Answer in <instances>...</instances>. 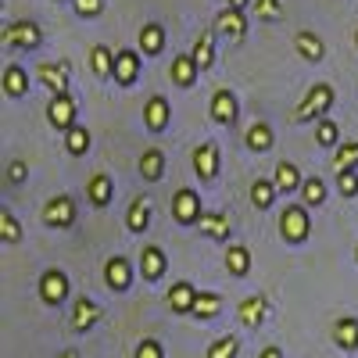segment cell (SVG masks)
I'll return each mask as SVG.
<instances>
[{"mask_svg":"<svg viewBox=\"0 0 358 358\" xmlns=\"http://www.w3.org/2000/svg\"><path fill=\"white\" fill-rule=\"evenodd\" d=\"M0 229H4V244H18L22 241V226H18L11 208H0Z\"/></svg>","mask_w":358,"mask_h":358,"instance_id":"40","label":"cell"},{"mask_svg":"<svg viewBox=\"0 0 358 358\" xmlns=\"http://www.w3.org/2000/svg\"><path fill=\"white\" fill-rule=\"evenodd\" d=\"M162 50H165V29H162L158 22H147V25L140 29V54L155 57V54H162Z\"/></svg>","mask_w":358,"mask_h":358,"instance_id":"30","label":"cell"},{"mask_svg":"<svg viewBox=\"0 0 358 358\" xmlns=\"http://www.w3.org/2000/svg\"><path fill=\"white\" fill-rule=\"evenodd\" d=\"M337 190L341 197H358V172H337Z\"/></svg>","mask_w":358,"mask_h":358,"instance_id":"41","label":"cell"},{"mask_svg":"<svg viewBox=\"0 0 358 358\" xmlns=\"http://www.w3.org/2000/svg\"><path fill=\"white\" fill-rule=\"evenodd\" d=\"M244 143H248V151H255V155L273 151V143H276L273 126H268V122H251V126H248V133H244Z\"/></svg>","mask_w":358,"mask_h":358,"instance_id":"26","label":"cell"},{"mask_svg":"<svg viewBox=\"0 0 358 358\" xmlns=\"http://www.w3.org/2000/svg\"><path fill=\"white\" fill-rule=\"evenodd\" d=\"M258 358H283V348L280 344H268V348L258 351Z\"/></svg>","mask_w":358,"mask_h":358,"instance_id":"46","label":"cell"},{"mask_svg":"<svg viewBox=\"0 0 358 358\" xmlns=\"http://www.w3.org/2000/svg\"><path fill=\"white\" fill-rule=\"evenodd\" d=\"M219 165H222L219 143H215V140H204L197 151H194V172H197V179H201V183H212V179H219Z\"/></svg>","mask_w":358,"mask_h":358,"instance_id":"11","label":"cell"},{"mask_svg":"<svg viewBox=\"0 0 358 358\" xmlns=\"http://www.w3.org/2000/svg\"><path fill=\"white\" fill-rule=\"evenodd\" d=\"M219 312H222V297L215 290H201L194 305V319H215Z\"/></svg>","mask_w":358,"mask_h":358,"instance_id":"36","label":"cell"},{"mask_svg":"<svg viewBox=\"0 0 358 358\" xmlns=\"http://www.w3.org/2000/svg\"><path fill=\"white\" fill-rule=\"evenodd\" d=\"M197 233L201 236H212V241H229V233H233L229 215L226 212H204L201 222H197Z\"/></svg>","mask_w":358,"mask_h":358,"instance_id":"22","label":"cell"},{"mask_svg":"<svg viewBox=\"0 0 358 358\" xmlns=\"http://www.w3.org/2000/svg\"><path fill=\"white\" fill-rule=\"evenodd\" d=\"M136 172H140V179H147V183H158V179L165 176V151L162 147H147V151L140 155V162H136Z\"/></svg>","mask_w":358,"mask_h":358,"instance_id":"21","label":"cell"},{"mask_svg":"<svg viewBox=\"0 0 358 358\" xmlns=\"http://www.w3.org/2000/svg\"><path fill=\"white\" fill-rule=\"evenodd\" d=\"M172 215L179 226H197L201 215H204V208H201V194L183 187V190H176L172 194Z\"/></svg>","mask_w":358,"mask_h":358,"instance_id":"5","label":"cell"},{"mask_svg":"<svg viewBox=\"0 0 358 358\" xmlns=\"http://www.w3.org/2000/svg\"><path fill=\"white\" fill-rule=\"evenodd\" d=\"M301 201L305 208H319L326 201V183H322V176H308L305 183H301Z\"/></svg>","mask_w":358,"mask_h":358,"instance_id":"37","label":"cell"},{"mask_svg":"<svg viewBox=\"0 0 358 358\" xmlns=\"http://www.w3.org/2000/svg\"><path fill=\"white\" fill-rule=\"evenodd\" d=\"M236 351H241V337H236V334H222V337H215L212 344H208L204 358H236Z\"/></svg>","mask_w":358,"mask_h":358,"instance_id":"34","label":"cell"},{"mask_svg":"<svg viewBox=\"0 0 358 358\" xmlns=\"http://www.w3.org/2000/svg\"><path fill=\"white\" fill-rule=\"evenodd\" d=\"M312 233V215L305 204H287L280 212V236L287 244H305Z\"/></svg>","mask_w":358,"mask_h":358,"instance_id":"3","label":"cell"},{"mask_svg":"<svg viewBox=\"0 0 358 358\" xmlns=\"http://www.w3.org/2000/svg\"><path fill=\"white\" fill-rule=\"evenodd\" d=\"M57 358H79V351H76V348H65V351L57 355Z\"/></svg>","mask_w":358,"mask_h":358,"instance_id":"48","label":"cell"},{"mask_svg":"<svg viewBox=\"0 0 358 358\" xmlns=\"http://www.w3.org/2000/svg\"><path fill=\"white\" fill-rule=\"evenodd\" d=\"M4 94L15 97V101L29 94V72H25L22 65H8V69H4Z\"/></svg>","mask_w":358,"mask_h":358,"instance_id":"31","label":"cell"},{"mask_svg":"<svg viewBox=\"0 0 358 358\" xmlns=\"http://www.w3.org/2000/svg\"><path fill=\"white\" fill-rule=\"evenodd\" d=\"M165 265H169V258H165L162 248H155V244H143L140 248V273H143L147 283H158L165 276Z\"/></svg>","mask_w":358,"mask_h":358,"instance_id":"16","label":"cell"},{"mask_svg":"<svg viewBox=\"0 0 358 358\" xmlns=\"http://www.w3.org/2000/svg\"><path fill=\"white\" fill-rule=\"evenodd\" d=\"M226 268L233 276H248L251 273V251L244 244H229L226 248Z\"/></svg>","mask_w":358,"mask_h":358,"instance_id":"33","label":"cell"},{"mask_svg":"<svg viewBox=\"0 0 358 358\" xmlns=\"http://www.w3.org/2000/svg\"><path fill=\"white\" fill-rule=\"evenodd\" d=\"M76 4V15L79 18H97L104 11V0H72Z\"/></svg>","mask_w":358,"mask_h":358,"instance_id":"42","label":"cell"},{"mask_svg":"<svg viewBox=\"0 0 358 358\" xmlns=\"http://www.w3.org/2000/svg\"><path fill=\"white\" fill-rule=\"evenodd\" d=\"M255 11L262 22H276L280 18V0H255Z\"/></svg>","mask_w":358,"mask_h":358,"instance_id":"43","label":"cell"},{"mask_svg":"<svg viewBox=\"0 0 358 358\" xmlns=\"http://www.w3.org/2000/svg\"><path fill=\"white\" fill-rule=\"evenodd\" d=\"M276 197H280V190H276L273 179H255V183H251V204L258 208V212L273 208V204H276Z\"/></svg>","mask_w":358,"mask_h":358,"instance_id":"32","label":"cell"},{"mask_svg":"<svg viewBox=\"0 0 358 358\" xmlns=\"http://www.w3.org/2000/svg\"><path fill=\"white\" fill-rule=\"evenodd\" d=\"M136 358H165V351H162V344L155 337H143L136 344Z\"/></svg>","mask_w":358,"mask_h":358,"instance_id":"44","label":"cell"},{"mask_svg":"<svg viewBox=\"0 0 358 358\" xmlns=\"http://www.w3.org/2000/svg\"><path fill=\"white\" fill-rule=\"evenodd\" d=\"M101 319H104L101 301H94V297H79L76 308H72V330L76 334H86V330H94Z\"/></svg>","mask_w":358,"mask_h":358,"instance_id":"14","label":"cell"},{"mask_svg":"<svg viewBox=\"0 0 358 358\" xmlns=\"http://www.w3.org/2000/svg\"><path fill=\"white\" fill-rule=\"evenodd\" d=\"M265 315H268V301L262 294H251V297H244V301L236 305V319H241L248 330H258V326L265 322Z\"/></svg>","mask_w":358,"mask_h":358,"instance_id":"18","label":"cell"},{"mask_svg":"<svg viewBox=\"0 0 358 358\" xmlns=\"http://www.w3.org/2000/svg\"><path fill=\"white\" fill-rule=\"evenodd\" d=\"M115 54L108 43H97L94 50H90V69H94L97 79H115Z\"/></svg>","mask_w":358,"mask_h":358,"instance_id":"29","label":"cell"},{"mask_svg":"<svg viewBox=\"0 0 358 358\" xmlns=\"http://www.w3.org/2000/svg\"><path fill=\"white\" fill-rule=\"evenodd\" d=\"M294 50L301 54L305 62H312V65H315V62H322V57H326V43H322V40H319V36L312 33V29H301V33L294 36Z\"/></svg>","mask_w":358,"mask_h":358,"instance_id":"27","label":"cell"},{"mask_svg":"<svg viewBox=\"0 0 358 358\" xmlns=\"http://www.w3.org/2000/svg\"><path fill=\"white\" fill-rule=\"evenodd\" d=\"M251 4V0H226V8H233V11H244Z\"/></svg>","mask_w":358,"mask_h":358,"instance_id":"47","label":"cell"},{"mask_svg":"<svg viewBox=\"0 0 358 358\" xmlns=\"http://www.w3.org/2000/svg\"><path fill=\"white\" fill-rule=\"evenodd\" d=\"M136 79H140V50L122 47L115 54V83L118 86H133Z\"/></svg>","mask_w":358,"mask_h":358,"instance_id":"15","label":"cell"},{"mask_svg":"<svg viewBox=\"0 0 358 358\" xmlns=\"http://www.w3.org/2000/svg\"><path fill=\"white\" fill-rule=\"evenodd\" d=\"M315 143L319 147H341V126L334 118H319L315 122Z\"/></svg>","mask_w":358,"mask_h":358,"instance_id":"38","label":"cell"},{"mask_svg":"<svg viewBox=\"0 0 358 358\" xmlns=\"http://www.w3.org/2000/svg\"><path fill=\"white\" fill-rule=\"evenodd\" d=\"M133 265H129V258L126 255H111L108 262H104V283H108V290H115V294H126L129 287H133Z\"/></svg>","mask_w":358,"mask_h":358,"instance_id":"9","label":"cell"},{"mask_svg":"<svg viewBox=\"0 0 358 358\" xmlns=\"http://www.w3.org/2000/svg\"><path fill=\"white\" fill-rule=\"evenodd\" d=\"M273 183H276V190L280 194H301V183H305V176H301V169H297L294 162H276V172H273Z\"/></svg>","mask_w":358,"mask_h":358,"instance_id":"23","label":"cell"},{"mask_svg":"<svg viewBox=\"0 0 358 358\" xmlns=\"http://www.w3.org/2000/svg\"><path fill=\"white\" fill-rule=\"evenodd\" d=\"M169 76H172V83H176V86L190 90V86L197 83L201 69L194 65V57H190V54H176V57H172V65H169Z\"/></svg>","mask_w":358,"mask_h":358,"instance_id":"24","label":"cell"},{"mask_svg":"<svg viewBox=\"0 0 358 358\" xmlns=\"http://www.w3.org/2000/svg\"><path fill=\"white\" fill-rule=\"evenodd\" d=\"M69 273H62V268H43V276H40V301L43 305H62L69 301Z\"/></svg>","mask_w":358,"mask_h":358,"instance_id":"6","label":"cell"},{"mask_svg":"<svg viewBox=\"0 0 358 358\" xmlns=\"http://www.w3.org/2000/svg\"><path fill=\"white\" fill-rule=\"evenodd\" d=\"M43 115H47V122H50L54 129H62V133H69V129H76V126H79V122H76V97H72V94L50 97Z\"/></svg>","mask_w":358,"mask_h":358,"instance_id":"8","label":"cell"},{"mask_svg":"<svg viewBox=\"0 0 358 358\" xmlns=\"http://www.w3.org/2000/svg\"><path fill=\"white\" fill-rule=\"evenodd\" d=\"M169 122H172V104H169V97L151 94V97L143 101V126H147V133H165Z\"/></svg>","mask_w":358,"mask_h":358,"instance_id":"10","label":"cell"},{"mask_svg":"<svg viewBox=\"0 0 358 358\" xmlns=\"http://www.w3.org/2000/svg\"><path fill=\"white\" fill-rule=\"evenodd\" d=\"M355 47H358V29H355Z\"/></svg>","mask_w":358,"mask_h":358,"instance_id":"49","label":"cell"},{"mask_svg":"<svg viewBox=\"0 0 358 358\" xmlns=\"http://www.w3.org/2000/svg\"><path fill=\"white\" fill-rule=\"evenodd\" d=\"M25 176H29V165H25L22 158L8 165V179H11V187H18V183H25Z\"/></svg>","mask_w":358,"mask_h":358,"instance_id":"45","label":"cell"},{"mask_svg":"<svg viewBox=\"0 0 358 358\" xmlns=\"http://www.w3.org/2000/svg\"><path fill=\"white\" fill-rule=\"evenodd\" d=\"M337 94H334V86L330 83H315L308 86V94L301 97V104L294 108V122H319V118H326V111L334 108Z\"/></svg>","mask_w":358,"mask_h":358,"instance_id":"1","label":"cell"},{"mask_svg":"<svg viewBox=\"0 0 358 358\" xmlns=\"http://www.w3.org/2000/svg\"><path fill=\"white\" fill-rule=\"evenodd\" d=\"M190 57H194V65L201 72H212V65H215V33H212V29H204V33L197 36Z\"/></svg>","mask_w":358,"mask_h":358,"instance_id":"25","label":"cell"},{"mask_svg":"<svg viewBox=\"0 0 358 358\" xmlns=\"http://www.w3.org/2000/svg\"><path fill=\"white\" fill-rule=\"evenodd\" d=\"M212 33L219 40H229V43H244L248 36V15L244 11H233V8H222L212 22Z\"/></svg>","mask_w":358,"mask_h":358,"instance_id":"4","label":"cell"},{"mask_svg":"<svg viewBox=\"0 0 358 358\" xmlns=\"http://www.w3.org/2000/svg\"><path fill=\"white\" fill-rule=\"evenodd\" d=\"M86 197H90L94 208H108L115 201V179L108 172H94L86 179Z\"/></svg>","mask_w":358,"mask_h":358,"instance_id":"17","label":"cell"},{"mask_svg":"<svg viewBox=\"0 0 358 358\" xmlns=\"http://www.w3.org/2000/svg\"><path fill=\"white\" fill-rule=\"evenodd\" d=\"M43 222H47L50 229H69V226H76V201H72L69 194L50 197V201L43 204Z\"/></svg>","mask_w":358,"mask_h":358,"instance_id":"7","label":"cell"},{"mask_svg":"<svg viewBox=\"0 0 358 358\" xmlns=\"http://www.w3.org/2000/svg\"><path fill=\"white\" fill-rule=\"evenodd\" d=\"M197 294H201V290H197L194 283H187V280L172 283V290H169V305H172V312H176V315H194Z\"/></svg>","mask_w":358,"mask_h":358,"instance_id":"19","label":"cell"},{"mask_svg":"<svg viewBox=\"0 0 358 358\" xmlns=\"http://www.w3.org/2000/svg\"><path fill=\"white\" fill-rule=\"evenodd\" d=\"M36 79L50 90V97L69 94V62H40L36 65Z\"/></svg>","mask_w":358,"mask_h":358,"instance_id":"12","label":"cell"},{"mask_svg":"<svg viewBox=\"0 0 358 358\" xmlns=\"http://www.w3.org/2000/svg\"><path fill=\"white\" fill-rule=\"evenodd\" d=\"M355 262H358V248H355Z\"/></svg>","mask_w":358,"mask_h":358,"instance_id":"50","label":"cell"},{"mask_svg":"<svg viewBox=\"0 0 358 358\" xmlns=\"http://www.w3.org/2000/svg\"><path fill=\"white\" fill-rule=\"evenodd\" d=\"M334 169L337 172H358V140H348L334 151Z\"/></svg>","mask_w":358,"mask_h":358,"instance_id":"35","label":"cell"},{"mask_svg":"<svg viewBox=\"0 0 358 358\" xmlns=\"http://www.w3.org/2000/svg\"><path fill=\"white\" fill-rule=\"evenodd\" d=\"M65 151L69 155H86L90 151V129H83V126L69 129L65 133Z\"/></svg>","mask_w":358,"mask_h":358,"instance_id":"39","label":"cell"},{"mask_svg":"<svg viewBox=\"0 0 358 358\" xmlns=\"http://www.w3.org/2000/svg\"><path fill=\"white\" fill-rule=\"evenodd\" d=\"M334 341H337V348L341 351H358V319L355 315H341L337 322H334Z\"/></svg>","mask_w":358,"mask_h":358,"instance_id":"28","label":"cell"},{"mask_svg":"<svg viewBox=\"0 0 358 358\" xmlns=\"http://www.w3.org/2000/svg\"><path fill=\"white\" fill-rule=\"evenodd\" d=\"M0 43L8 50H36V47H43V29L33 18H15V22L4 25Z\"/></svg>","mask_w":358,"mask_h":358,"instance_id":"2","label":"cell"},{"mask_svg":"<svg viewBox=\"0 0 358 358\" xmlns=\"http://www.w3.org/2000/svg\"><path fill=\"white\" fill-rule=\"evenodd\" d=\"M151 215H155V204H151V197H147V194L133 197L129 212H126V229H129V233H143L147 226H151Z\"/></svg>","mask_w":358,"mask_h":358,"instance_id":"20","label":"cell"},{"mask_svg":"<svg viewBox=\"0 0 358 358\" xmlns=\"http://www.w3.org/2000/svg\"><path fill=\"white\" fill-rule=\"evenodd\" d=\"M208 115H212V122L219 126H233L236 122V115H241V101H236L233 90H215L212 94V108H208Z\"/></svg>","mask_w":358,"mask_h":358,"instance_id":"13","label":"cell"}]
</instances>
